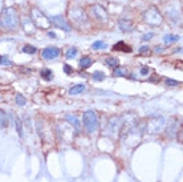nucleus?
I'll return each instance as SVG.
<instances>
[{
  "instance_id": "obj_16",
  "label": "nucleus",
  "mask_w": 183,
  "mask_h": 182,
  "mask_svg": "<svg viewBox=\"0 0 183 182\" xmlns=\"http://www.w3.org/2000/svg\"><path fill=\"white\" fill-rule=\"evenodd\" d=\"M40 74H41V77H43L44 80H47V81H51V80L53 78V72H52L51 69H48V68L41 69Z\"/></svg>"
},
{
  "instance_id": "obj_1",
  "label": "nucleus",
  "mask_w": 183,
  "mask_h": 182,
  "mask_svg": "<svg viewBox=\"0 0 183 182\" xmlns=\"http://www.w3.org/2000/svg\"><path fill=\"white\" fill-rule=\"evenodd\" d=\"M19 25V15L15 8H6L0 13V28L15 29Z\"/></svg>"
},
{
  "instance_id": "obj_9",
  "label": "nucleus",
  "mask_w": 183,
  "mask_h": 182,
  "mask_svg": "<svg viewBox=\"0 0 183 182\" xmlns=\"http://www.w3.org/2000/svg\"><path fill=\"white\" fill-rule=\"evenodd\" d=\"M118 27L122 32H133V31H134V24H133L130 20L121 19L118 21Z\"/></svg>"
},
{
  "instance_id": "obj_18",
  "label": "nucleus",
  "mask_w": 183,
  "mask_h": 182,
  "mask_svg": "<svg viewBox=\"0 0 183 182\" xmlns=\"http://www.w3.org/2000/svg\"><path fill=\"white\" fill-rule=\"evenodd\" d=\"M105 63L108 64V66H111V68H117L119 65V61H118L117 57H106Z\"/></svg>"
},
{
  "instance_id": "obj_13",
  "label": "nucleus",
  "mask_w": 183,
  "mask_h": 182,
  "mask_svg": "<svg viewBox=\"0 0 183 182\" xmlns=\"http://www.w3.org/2000/svg\"><path fill=\"white\" fill-rule=\"evenodd\" d=\"M77 55H78V51H77V48H73V47L68 48V49H66V52H65V57H66V59H68V60L76 59V57H77Z\"/></svg>"
},
{
  "instance_id": "obj_8",
  "label": "nucleus",
  "mask_w": 183,
  "mask_h": 182,
  "mask_svg": "<svg viewBox=\"0 0 183 182\" xmlns=\"http://www.w3.org/2000/svg\"><path fill=\"white\" fill-rule=\"evenodd\" d=\"M51 23L53 25H56L57 28H60V29H64L65 32H70V25L69 23L65 20V17L64 16H53L51 17Z\"/></svg>"
},
{
  "instance_id": "obj_10",
  "label": "nucleus",
  "mask_w": 183,
  "mask_h": 182,
  "mask_svg": "<svg viewBox=\"0 0 183 182\" xmlns=\"http://www.w3.org/2000/svg\"><path fill=\"white\" fill-rule=\"evenodd\" d=\"M66 121H69L70 122V125H73L74 126V132H76V134H78L80 132H81V125H80V121L77 120V117L76 116H72V114H68V116L65 117Z\"/></svg>"
},
{
  "instance_id": "obj_21",
  "label": "nucleus",
  "mask_w": 183,
  "mask_h": 182,
  "mask_svg": "<svg viewBox=\"0 0 183 182\" xmlns=\"http://www.w3.org/2000/svg\"><path fill=\"white\" fill-rule=\"evenodd\" d=\"M92 48L94 51H98V49H106L108 48V44L104 43V41H94L92 44Z\"/></svg>"
},
{
  "instance_id": "obj_23",
  "label": "nucleus",
  "mask_w": 183,
  "mask_h": 182,
  "mask_svg": "<svg viewBox=\"0 0 183 182\" xmlns=\"http://www.w3.org/2000/svg\"><path fill=\"white\" fill-rule=\"evenodd\" d=\"M179 40V36H174V35H166V36L163 37V41L166 44H171V43H175Z\"/></svg>"
},
{
  "instance_id": "obj_15",
  "label": "nucleus",
  "mask_w": 183,
  "mask_h": 182,
  "mask_svg": "<svg viewBox=\"0 0 183 182\" xmlns=\"http://www.w3.org/2000/svg\"><path fill=\"white\" fill-rule=\"evenodd\" d=\"M7 124H8V116H7V113L4 112L3 109H0V129L6 128Z\"/></svg>"
},
{
  "instance_id": "obj_12",
  "label": "nucleus",
  "mask_w": 183,
  "mask_h": 182,
  "mask_svg": "<svg viewBox=\"0 0 183 182\" xmlns=\"http://www.w3.org/2000/svg\"><path fill=\"white\" fill-rule=\"evenodd\" d=\"M92 64H93V60L90 59V57H88V56H84L82 59L80 60V63H78V65H80V68H81V69H86Z\"/></svg>"
},
{
  "instance_id": "obj_31",
  "label": "nucleus",
  "mask_w": 183,
  "mask_h": 182,
  "mask_svg": "<svg viewBox=\"0 0 183 182\" xmlns=\"http://www.w3.org/2000/svg\"><path fill=\"white\" fill-rule=\"evenodd\" d=\"M149 72H150V69L147 68V66H143V68H141V74H149Z\"/></svg>"
},
{
  "instance_id": "obj_14",
  "label": "nucleus",
  "mask_w": 183,
  "mask_h": 182,
  "mask_svg": "<svg viewBox=\"0 0 183 182\" xmlns=\"http://www.w3.org/2000/svg\"><path fill=\"white\" fill-rule=\"evenodd\" d=\"M85 91V85L84 84H77V85H74L73 88H70L69 89V95H78V93H81Z\"/></svg>"
},
{
  "instance_id": "obj_22",
  "label": "nucleus",
  "mask_w": 183,
  "mask_h": 182,
  "mask_svg": "<svg viewBox=\"0 0 183 182\" xmlns=\"http://www.w3.org/2000/svg\"><path fill=\"white\" fill-rule=\"evenodd\" d=\"M15 103L19 105V106H24L27 104V100L24 99L23 95H20V93H17V95L15 96Z\"/></svg>"
},
{
  "instance_id": "obj_5",
  "label": "nucleus",
  "mask_w": 183,
  "mask_h": 182,
  "mask_svg": "<svg viewBox=\"0 0 183 182\" xmlns=\"http://www.w3.org/2000/svg\"><path fill=\"white\" fill-rule=\"evenodd\" d=\"M31 20L33 21L35 25H37L39 28H41V29H47L52 25L51 19H48L41 11L36 10V8H33V10L31 11Z\"/></svg>"
},
{
  "instance_id": "obj_20",
  "label": "nucleus",
  "mask_w": 183,
  "mask_h": 182,
  "mask_svg": "<svg viewBox=\"0 0 183 182\" xmlns=\"http://www.w3.org/2000/svg\"><path fill=\"white\" fill-rule=\"evenodd\" d=\"M92 77L94 81H102V80H105V73L101 72V70H94L92 73Z\"/></svg>"
},
{
  "instance_id": "obj_24",
  "label": "nucleus",
  "mask_w": 183,
  "mask_h": 182,
  "mask_svg": "<svg viewBox=\"0 0 183 182\" xmlns=\"http://www.w3.org/2000/svg\"><path fill=\"white\" fill-rule=\"evenodd\" d=\"M21 51H23V53H27V55H33V53H36V52H37L36 48L32 47V45H24Z\"/></svg>"
},
{
  "instance_id": "obj_35",
  "label": "nucleus",
  "mask_w": 183,
  "mask_h": 182,
  "mask_svg": "<svg viewBox=\"0 0 183 182\" xmlns=\"http://www.w3.org/2000/svg\"><path fill=\"white\" fill-rule=\"evenodd\" d=\"M0 99H2V97H0Z\"/></svg>"
},
{
  "instance_id": "obj_28",
  "label": "nucleus",
  "mask_w": 183,
  "mask_h": 182,
  "mask_svg": "<svg viewBox=\"0 0 183 182\" xmlns=\"http://www.w3.org/2000/svg\"><path fill=\"white\" fill-rule=\"evenodd\" d=\"M139 53H142V55H149V53H150V48L147 45H142L139 48Z\"/></svg>"
},
{
  "instance_id": "obj_33",
  "label": "nucleus",
  "mask_w": 183,
  "mask_h": 182,
  "mask_svg": "<svg viewBox=\"0 0 183 182\" xmlns=\"http://www.w3.org/2000/svg\"><path fill=\"white\" fill-rule=\"evenodd\" d=\"M178 141L182 144V128L179 129V132H178Z\"/></svg>"
},
{
  "instance_id": "obj_34",
  "label": "nucleus",
  "mask_w": 183,
  "mask_h": 182,
  "mask_svg": "<svg viewBox=\"0 0 183 182\" xmlns=\"http://www.w3.org/2000/svg\"><path fill=\"white\" fill-rule=\"evenodd\" d=\"M48 36H49V37H56V35L53 33V32H48Z\"/></svg>"
},
{
  "instance_id": "obj_30",
  "label": "nucleus",
  "mask_w": 183,
  "mask_h": 182,
  "mask_svg": "<svg viewBox=\"0 0 183 182\" xmlns=\"http://www.w3.org/2000/svg\"><path fill=\"white\" fill-rule=\"evenodd\" d=\"M154 35L153 33H147V35H143V36H142V40H143V41H147V40H150L151 37H153Z\"/></svg>"
},
{
  "instance_id": "obj_7",
  "label": "nucleus",
  "mask_w": 183,
  "mask_h": 182,
  "mask_svg": "<svg viewBox=\"0 0 183 182\" xmlns=\"http://www.w3.org/2000/svg\"><path fill=\"white\" fill-rule=\"evenodd\" d=\"M60 53H61V51L57 47H47L41 51V56H43V59H45V60H55L60 56Z\"/></svg>"
},
{
  "instance_id": "obj_6",
  "label": "nucleus",
  "mask_w": 183,
  "mask_h": 182,
  "mask_svg": "<svg viewBox=\"0 0 183 182\" xmlns=\"http://www.w3.org/2000/svg\"><path fill=\"white\" fill-rule=\"evenodd\" d=\"M90 13H92V16L94 17V19L97 21H100V23H108L109 21V13L106 12V10L104 7H101V6H92L90 7Z\"/></svg>"
},
{
  "instance_id": "obj_2",
  "label": "nucleus",
  "mask_w": 183,
  "mask_h": 182,
  "mask_svg": "<svg viewBox=\"0 0 183 182\" xmlns=\"http://www.w3.org/2000/svg\"><path fill=\"white\" fill-rule=\"evenodd\" d=\"M69 19L70 23L76 25L77 28L84 29L85 27L89 25V17L86 15V12L80 7H72L69 11Z\"/></svg>"
},
{
  "instance_id": "obj_29",
  "label": "nucleus",
  "mask_w": 183,
  "mask_h": 182,
  "mask_svg": "<svg viewBox=\"0 0 183 182\" xmlns=\"http://www.w3.org/2000/svg\"><path fill=\"white\" fill-rule=\"evenodd\" d=\"M64 72H65L66 74H70V73H73V72H74V69H73L69 64H65V65H64Z\"/></svg>"
},
{
  "instance_id": "obj_11",
  "label": "nucleus",
  "mask_w": 183,
  "mask_h": 182,
  "mask_svg": "<svg viewBox=\"0 0 183 182\" xmlns=\"http://www.w3.org/2000/svg\"><path fill=\"white\" fill-rule=\"evenodd\" d=\"M113 49L114 51H122V52H131V48L126 45V43L123 41H118L115 45H113Z\"/></svg>"
},
{
  "instance_id": "obj_32",
  "label": "nucleus",
  "mask_w": 183,
  "mask_h": 182,
  "mask_svg": "<svg viewBox=\"0 0 183 182\" xmlns=\"http://www.w3.org/2000/svg\"><path fill=\"white\" fill-rule=\"evenodd\" d=\"M163 51H164V48H162V47H155L154 48V52L155 53H162Z\"/></svg>"
},
{
  "instance_id": "obj_4",
  "label": "nucleus",
  "mask_w": 183,
  "mask_h": 182,
  "mask_svg": "<svg viewBox=\"0 0 183 182\" xmlns=\"http://www.w3.org/2000/svg\"><path fill=\"white\" fill-rule=\"evenodd\" d=\"M82 124L88 133H93L98 129V116L93 110H86L82 114Z\"/></svg>"
},
{
  "instance_id": "obj_3",
  "label": "nucleus",
  "mask_w": 183,
  "mask_h": 182,
  "mask_svg": "<svg viewBox=\"0 0 183 182\" xmlns=\"http://www.w3.org/2000/svg\"><path fill=\"white\" fill-rule=\"evenodd\" d=\"M142 19L146 24L153 25V27H158L163 23V17L160 15V12L158 11V8L155 7H150L149 10H146L142 15Z\"/></svg>"
},
{
  "instance_id": "obj_27",
  "label": "nucleus",
  "mask_w": 183,
  "mask_h": 182,
  "mask_svg": "<svg viewBox=\"0 0 183 182\" xmlns=\"http://www.w3.org/2000/svg\"><path fill=\"white\" fill-rule=\"evenodd\" d=\"M164 83H166V85H168V87H177V85H179V83L175 81V80H173V78H166V80H164Z\"/></svg>"
},
{
  "instance_id": "obj_26",
  "label": "nucleus",
  "mask_w": 183,
  "mask_h": 182,
  "mask_svg": "<svg viewBox=\"0 0 183 182\" xmlns=\"http://www.w3.org/2000/svg\"><path fill=\"white\" fill-rule=\"evenodd\" d=\"M13 63L8 59V56H0V65H12Z\"/></svg>"
},
{
  "instance_id": "obj_19",
  "label": "nucleus",
  "mask_w": 183,
  "mask_h": 182,
  "mask_svg": "<svg viewBox=\"0 0 183 182\" xmlns=\"http://www.w3.org/2000/svg\"><path fill=\"white\" fill-rule=\"evenodd\" d=\"M171 122H173V125H170V126L167 128V136H168V138H173V137H174V133L177 132V125H178L177 120H173Z\"/></svg>"
},
{
  "instance_id": "obj_25",
  "label": "nucleus",
  "mask_w": 183,
  "mask_h": 182,
  "mask_svg": "<svg viewBox=\"0 0 183 182\" xmlns=\"http://www.w3.org/2000/svg\"><path fill=\"white\" fill-rule=\"evenodd\" d=\"M15 125H16V130H17V134L20 137H23V124L20 122V120H15Z\"/></svg>"
},
{
  "instance_id": "obj_17",
  "label": "nucleus",
  "mask_w": 183,
  "mask_h": 182,
  "mask_svg": "<svg viewBox=\"0 0 183 182\" xmlns=\"http://www.w3.org/2000/svg\"><path fill=\"white\" fill-rule=\"evenodd\" d=\"M127 69L126 68H121V66H117V68H114V72L113 74L114 76H117V77H122V76H127Z\"/></svg>"
}]
</instances>
